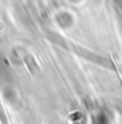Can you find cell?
Returning <instances> with one entry per match:
<instances>
[{"mask_svg": "<svg viewBox=\"0 0 122 124\" xmlns=\"http://www.w3.org/2000/svg\"><path fill=\"white\" fill-rule=\"evenodd\" d=\"M121 71H122V67H121Z\"/></svg>", "mask_w": 122, "mask_h": 124, "instance_id": "obj_2", "label": "cell"}, {"mask_svg": "<svg viewBox=\"0 0 122 124\" xmlns=\"http://www.w3.org/2000/svg\"><path fill=\"white\" fill-rule=\"evenodd\" d=\"M0 120H1V124H8V120H7V118H5L4 108H3L1 105H0Z\"/></svg>", "mask_w": 122, "mask_h": 124, "instance_id": "obj_1", "label": "cell"}]
</instances>
